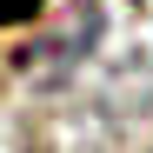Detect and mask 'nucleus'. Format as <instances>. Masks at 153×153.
Returning a JSON list of instances; mask_svg holds the SVG:
<instances>
[{
    "mask_svg": "<svg viewBox=\"0 0 153 153\" xmlns=\"http://www.w3.org/2000/svg\"><path fill=\"white\" fill-rule=\"evenodd\" d=\"M47 0H0V27H20V20H33Z\"/></svg>",
    "mask_w": 153,
    "mask_h": 153,
    "instance_id": "nucleus-1",
    "label": "nucleus"
}]
</instances>
